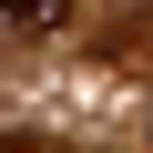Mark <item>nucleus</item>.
I'll return each mask as SVG.
<instances>
[{
  "instance_id": "nucleus-1",
  "label": "nucleus",
  "mask_w": 153,
  "mask_h": 153,
  "mask_svg": "<svg viewBox=\"0 0 153 153\" xmlns=\"http://www.w3.org/2000/svg\"><path fill=\"white\" fill-rule=\"evenodd\" d=\"M71 0H0V41H31V31H61Z\"/></svg>"
}]
</instances>
